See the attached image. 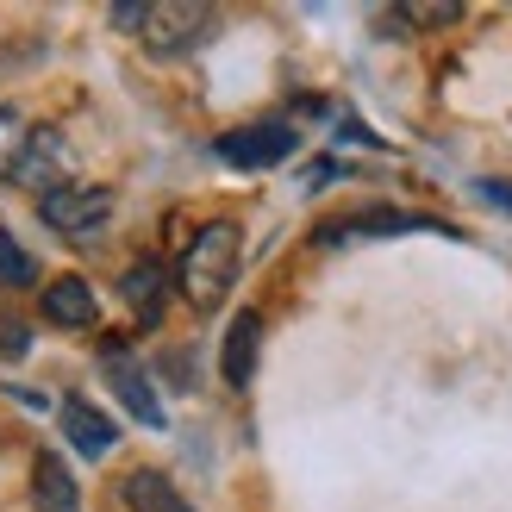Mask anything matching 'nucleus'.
Listing matches in <instances>:
<instances>
[{
	"instance_id": "1",
	"label": "nucleus",
	"mask_w": 512,
	"mask_h": 512,
	"mask_svg": "<svg viewBox=\"0 0 512 512\" xmlns=\"http://www.w3.org/2000/svg\"><path fill=\"white\" fill-rule=\"evenodd\" d=\"M238 263H244V232L238 225L232 219L200 225L194 244L182 250V263H175V288H182V300L194 306V313H213V306L232 294Z\"/></svg>"
},
{
	"instance_id": "2",
	"label": "nucleus",
	"mask_w": 512,
	"mask_h": 512,
	"mask_svg": "<svg viewBox=\"0 0 512 512\" xmlns=\"http://www.w3.org/2000/svg\"><path fill=\"white\" fill-rule=\"evenodd\" d=\"M219 25L213 7L200 0H157V7H138V38L150 57H188V50L207 44V32Z\"/></svg>"
},
{
	"instance_id": "3",
	"label": "nucleus",
	"mask_w": 512,
	"mask_h": 512,
	"mask_svg": "<svg viewBox=\"0 0 512 512\" xmlns=\"http://www.w3.org/2000/svg\"><path fill=\"white\" fill-rule=\"evenodd\" d=\"M294 144H300L294 125H281V119H256V125H232V132H219L213 157H219V163H232V169H275V163H288V157H294Z\"/></svg>"
},
{
	"instance_id": "4",
	"label": "nucleus",
	"mask_w": 512,
	"mask_h": 512,
	"mask_svg": "<svg viewBox=\"0 0 512 512\" xmlns=\"http://www.w3.org/2000/svg\"><path fill=\"white\" fill-rule=\"evenodd\" d=\"M38 219L50 225V232H63V238H94L100 225L113 219V194L88 188V182H63V188L38 194Z\"/></svg>"
},
{
	"instance_id": "5",
	"label": "nucleus",
	"mask_w": 512,
	"mask_h": 512,
	"mask_svg": "<svg viewBox=\"0 0 512 512\" xmlns=\"http://www.w3.org/2000/svg\"><path fill=\"white\" fill-rule=\"evenodd\" d=\"M100 369H107L113 394L125 400V413H132L138 425H150V431H163V425H169V413H163L157 388H150V375L138 369V356L125 350V344H107V350H100Z\"/></svg>"
},
{
	"instance_id": "6",
	"label": "nucleus",
	"mask_w": 512,
	"mask_h": 512,
	"mask_svg": "<svg viewBox=\"0 0 512 512\" xmlns=\"http://www.w3.org/2000/svg\"><path fill=\"white\" fill-rule=\"evenodd\" d=\"M7 182L38 188V194H50V188L69 182V144H63L57 125H32V132H25V150H19V163H13Z\"/></svg>"
},
{
	"instance_id": "7",
	"label": "nucleus",
	"mask_w": 512,
	"mask_h": 512,
	"mask_svg": "<svg viewBox=\"0 0 512 512\" xmlns=\"http://www.w3.org/2000/svg\"><path fill=\"white\" fill-rule=\"evenodd\" d=\"M44 319L63 325V331H94L100 325V294L88 288L82 275H57L44 288Z\"/></svg>"
},
{
	"instance_id": "8",
	"label": "nucleus",
	"mask_w": 512,
	"mask_h": 512,
	"mask_svg": "<svg viewBox=\"0 0 512 512\" xmlns=\"http://www.w3.org/2000/svg\"><path fill=\"white\" fill-rule=\"evenodd\" d=\"M256 350H263V319H256V313H238L232 325H225V344H219V375L232 381V388H250Z\"/></svg>"
},
{
	"instance_id": "9",
	"label": "nucleus",
	"mask_w": 512,
	"mask_h": 512,
	"mask_svg": "<svg viewBox=\"0 0 512 512\" xmlns=\"http://www.w3.org/2000/svg\"><path fill=\"white\" fill-rule=\"evenodd\" d=\"M32 506L38 512H82V488H75V475L57 450H38V463H32Z\"/></svg>"
},
{
	"instance_id": "10",
	"label": "nucleus",
	"mask_w": 512,
	"mask_h": 512,
	"mask_svg": "<svg viewBox=\"0 0 512 512\" xmlns=\"http://www.w3.org/2000/svg\"><path fill=\"white\" fill-rule=\"evenodd\" d=\"M57 419H63V438H69L75 450H82L88 463H100V456H107V450L119 444V431H113V419H107V413H94L88 400H69V406H63Z\"/></svg>"
},
{
	"instance_id": "11",
	"label": "nucleus",
	"mask_w": 512,
	"mask_h": 512,
	"mask_svg": "<svg viewBox=\"0 0 512 512\" xmlns=\"http://www.w3.org/2000/svg\"><path fill=\"white\" fill-rule=\"evenodd\" d=\"M394 232H431V219L419 213H356V219H338V225H319V244H338V238H394Z\"/></svg>"
},
{
	"instance_id": "12",
	"label": "nucleus",
	"mask_w": 512,
	"mask_h": 512,
	"mask_svg": "<svg viewBox=\"0 0 512 512\" xmlns=\"http://www.w3.org/2000/svg\"><path fill=\"white\" fill-rule=\"evenodd\" d=\"M119 294H125V306H132L144 325H157L163 319V294H169V269L163 263H132L125 281H119Z\"/></svg>"
},
{
	"instance_id": "13",
	"label": "nucleus",
	"mask_w": 512,
	"mask_h": 512,
	"mask_svg": "<svg viewBox=\"0 0 512 512\" xmlns=\"http://www.w3.org/2000/svg\"><path fill=\"white\" fill-rule=\"evenodd\" d=\"M125 506H132V512H194L182 494H175V481L157 475V469H132V475H125Z\"/></svg>"
},
{
	"instance_id": "14",
	"label": "nucleus",
	"mask_w": 512,
	"mask_h": 512,
	"mask_svg": "<svg viewBox=\"0 0 512 512\" xmlns=\"http://www.w3.org/2000/svg\"><path fill=\"white\" fill-rule=\"evenodd\" d=\"M32 281H38V263L25 256L13 232H0V288H32Z\"/></svg>"
},
{
	"instance_id": "15",
	"label": "nucleus",
	"mask_w": 512,
	"mask_h": 512,
	"mask_svg": "<svg viewBox=\"0 0 512 512\" xmlns=\"http://www.w3.org/2000/svg\"><path fill=\"white\" fill-rule=\"evenodd\" d=\"M25 113L19 107H0V175H13V163H19V150H25Z\"/></svg>"
},
{
	"instance_id": "16",
	"label": "nucleus",
	"mask_w": 512,
	"mask_h": 512,
	"mask_svg": "<svg viewBox=\"0 0 512 512\" xmlns=\"http://www.w3.org/2000/svg\"><path fill=\"white\" fill-rule=\"evenodd\" d=\"M463 19V7H406L394 13V25H456Z\"/></svg>"
},
{
	"instance_id": "17",
	"label": "nucleus",
	"mask_w": 512,
	"mask_h": 512,
	"mask_svg": "<svg viewBox=\"0 0 512 512\" xmlns=\"http://www.w3.org/2000/svg\"><path fill=\"white\" fill-rule=\"evenodd\" d=\"M0 350H7V356H19V350H32V331H19V325L7 319V325H0Z\"/></svg>"
},
{
	"instance_id": "18",
	"label": "nucleus",
	"mask_w": 512,
	"mask_h": 512,
	"mask_svg": "<svg viewBox=\"0 0 512 512\" xmlns=\"http://www.w3.org/2000/svg\"><path fill=\"white\" fill-rule=\"evenodd\" d=\"M475 194H481V200H494V207H506V213H512V182H475Z\"/></svg>"
}]
</instances>
